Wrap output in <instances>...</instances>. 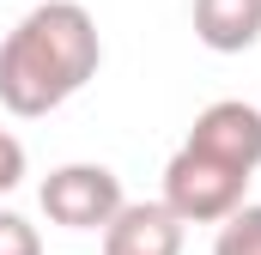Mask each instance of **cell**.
Masks as SVG:
<instances>
[{
	"mask_svg": "<svg viewBox=\"0 0 261 255\" xmlns=\"http://www.w3.org/2000/svg\"><path fill=\"white\" fill-rule=\"evenodd\" d=\"M243 189H249V176H237V170L200 158L189 146H176L170 164H164V207H170L182 225H225V219L243 207Z\"/></svg>",
	"mask_w": 261,
	"mask_h": 255,
	"instance_id": "obj_2",
	"label": "cell"
},
{
	"mask_svg": "<svg viewBox=\"0 0 261 255\" xmlns=\"http://www.w3.org/2000/svg\"><path fill=\"white\" fill-rule=\"evenodd\" d=\"M18 183H24V140L0 128V194H12Z\"/></svg>",
	"mask_w": 261,
	"mask_h": 255,
	"instance_id": "obj_9",
	"label": "cell"
},
{
	"mask_svg": "<svg viewBox=\"0 0 261 255\" xmlns=\"http://www.w3.org/2000/svg\"><path fill=\"white\" fill-rule=\"evenodd\" d=\"M97 67H103L97 18L79 0H43L0 43V104L24 122L49 116L97 79Z\"/></svg>",
	"mask_w": 261,
	"mask_h": 255,
	"instance_id": "obj_1",
	"label": "cell"
},
{
	"mask_svg": "<svg viewBox=\"0 0 261 255\" xmlns=\"http://www.w3.org/2000/svg\"><path fill=\"white\" fill-rule=\"evenodd\" d=\"M37 200H43L49 225H67V231H103V225L128 207L122 176H116L110 164H61V170L43 176Z\"/></svg>",
	"mask_w": 261,
	"mask_h": 255,
	"instance_id": "obj_3",
	"label": "cell"
},
{
	"mask_svg": "<svg viewBox=\"0 0 261 255\" xmlns=\"http://www.w3.org/2000/svg\"><path fill=\"white\" fill-rule=\"evenodd\" d=\"M182 146L213 158V164H225V170H237V176H255L261 170V110L243 104V97H219V104H206L195 116Z\"/></svg>",
	"mask_w": 261,
	"mask_h": 255,
	"instance_id": "obj_4",
	"label": "cell"
},
{
	"mask_svg": "<svg viewBox=\"0 0 261 255\" xmlns=\"http://www.w3.org/2000/svg\"><path fill=\"white\" fill-rule=\"evenodd\" d=\"M103 255H182V219L164 200H128L103 225Z\"/></svg>",
	"mask_w": 261,
	"mask_h": 255,
	"instance_id": "obj_5",
	"label": "cell"
},
{
	"mask_svg": "<svg viewBox=\"0 0 261 255\" xmlns=\"http://www.w3.org/2000/svg\"><path fill=\"white\" fill-rule=\"evenodd\" d=\"M213 255H261V207H249V200H243V207L219 225Z\"/></svg>",
	"mask_w": 261,
	"mask_h": 255,
	"instance_id": "obj_7",
	"label": "cell"
},
{
	"mask_svg": "<svg viewBox=\"0 0 261 255\" xmlns=\"http://www.w3.org/2000/svg\"><path fill=\"white\" fill-rule=\"evenodd\" d=\"M0 255H43V237L24 213H6L0 207Z\"/></svg>",
	"mask_w": 261,
	"mask_h": 255,
	"instance_id": "obj_8",
	"label": "cell"
},
{
	"mask_svg": "<svg viewBox=\"0 0 261 255\" xmlns=\"http://www.w3.org/2000/svg\"><path fill=\"white\" fill-rule=\"evenodd\" d=\"M195 37L213 55H243L261 43V0H195Z\"/></svg>",
	"mask_w": 261,
	"mask_h": 255,
	"instance_id": "obj_6",
	"label": "cell"
}]
</instances>
